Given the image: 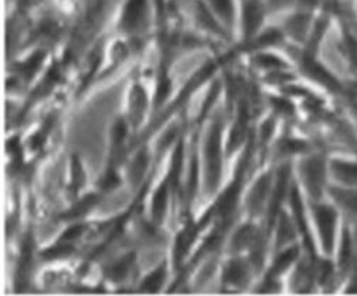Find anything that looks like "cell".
Here are the masks:
<instances>
[{"label":"cell","instance_id":"6da1fadb","mask_svg":"<svg viewBox=\"0 0 357 296\" xmlns=\"http://www.w3.org/2000/svg\"><path fill=\"white\" fill-rule=\"evenodd\" d=\"M207 184L211 191L216 188L221 173V125L216 124L211 130L206 147Z\"/></svg>","mask_w":357,"mask_h":296},{"label":"cell","instance_id":"7a4b0ae2","mask_svg":"<svg viewBox=\"0 0 357 296\" xmlns=\"http://www.w3.org/2000/svg\"><path fill=\"white\" fill-rule=\"evenodd\" d=\"M313 213H314V219H316L317 228L320 232L324 250L328 255H331L333 247H334L337 212L333 207H330L328 204H314Z\"/></svg>","mask_w":357,"mask_h":296},{"label":"cell","instance_id":"3957f363","mask_svg":"<svg viewBox=\"0 0 357 296\" xmlns=\"http://www.w3.org/2000/svg\"><path fill=\"white\" fill-rule=\"evenodd\" d=\"M303 178L310 194L319 199L325 184V161L320 156H314L304 161Z\"/></svg>","mask_w":357,"mask_h":296},{"label":"cell","instance_id":"277c9868","mask_svg":"<svg viewBox=\"0 0 357 296\" xmlns=\"http://www.w3.org/2000/svg\"><path fill=\"white\" fill-rule=\"evenodd\" d=\"M303 72L310 77V80L325 86L331 93H339L342 86L337 81V78L326 71L320 63H317L312 55H305L303 59Z\"/></svg>","mask_w":357,"mask_h":296},{"label":"cell","instance_id":"5b68a950","mask_svg":"<svg viewBox=\"0 0 357 296\" xmlns=\"http://www.w3.org/2000/svg\"><path fill=\"white\" fill-rule=\"evenodd\" d=\"M149 0H128L121 16V28L125 31H135L141 28L147 15Z\"/></svg>","mask_w":357,"mask_h":296},{"label":"cell","instance_id":"8992f818","mask_svg":"<svg viewBox=\"0 0 357 296\" xmlns=\"http://www.w3.org/2000/svg\"><path fill=\"white\" fill-rule=\"evenodd\" d=\"M264 20L263 4L259 0H247L243 8V33L245 40H251L261 27Z\"/></svg>","mask_w":357,"mask_h":296},{"label":"cell","instance_id":"52a82bcc","mask_svg":"<svg viewBox=\"0 0 357 296\" xmlns=\"http://www.w3.org/2000/svg\"><path fill=\"white\" fill-rule=\"evenodd\" d=\"M241 172H238V176L236 179L231 185L229 186L225 190V193L220 196V199L217 200L216 211L218 213V216L221 217H227L230 216L231 212L234 211L235 204L238 200V196H239V191H241Z\"/></svg>","mask_w":357,"mask_h":296},{"label":"cell","instance_id":"ba28073f","mask_svg":"<svg viewBox=\"0 0 357 296\" xmlns=\"http://www.w3.org/2000/svg\"><path fill=\"white\" fill-rule=\"evenodd\" d=\"M291 207L294 214H295V220H296V225L299 226L301 234L304 237V243L305 247L310 253V256L313 258L314 255V247H313V242L310 239V232L307 228V222H305V217H304V211H303V202H301V194L296 186H294L291 190Z\"/></svg>","mask_w":357,"mask_h":296},{"label":"cell","instance_id":"9c48e42d","mask_svg":"<svg viewBox=\"0 0 357 296\" xmlns=\"http://www.w3.org/2000/svg\"><path fill=\"white\" fill-rule=\"evenodd\" d=\"M289 176H290V168L289 167H283L280 170V173H278L277 185H275V190H274L271 207H269V225L271 226H272L273 222L275 220L277 214L280 212V207L282 204L283 198H284L286 190H287Z\"/></svg>","mask_w":357,"mask_h":296},{"label":"cell","instance_id":"30bf717a","mask_svg":"<svg viewBox=\"0 0 357 296\" xmlns=\"http://www.w3.org/2000/svg\"><path fill=\"white\" fill-rule=\"evenodd\" d=\"M197 230H199V228L190 223L185 228V230L179 234L177 242H176V250H174V261H176L177 267L182 259L185 258V255L188 253L191 244L195 241Z\"/></svg>","mask_w":357,"mask_h":296},{"label":"cell","instance_id":"8fae6325","mask_svg":"<svg viewBox=\"0 0 357 296\" xmlns=\"http://www.w3.org/2000/svg\"><path fill=\"white\" fill-rule=\"evenodd\" d=\"M269 186H271V177L269 176H263L257 181V184L252 188L250 199H248V205H250L251 212L257 213L261 211L265 198L269 191Z\"/></svg>","mask_w":357,"mask_h":296},{"label":"cell","instance_id":"7c38bea8","mask_svg":"<svg viewBox=\"0 0 357 296\" xmlns=\"http://www.w3.org/2000/svg\"><path fill=\"white\" fill-rule=\"evenodd\" d=\"M34 247V241L31 237H28L21 250V258H20L19 272H17V286L21 288L25 285L26 278H28V270L30 267V260H31V252Z\"/></svg>","mask_w":357,"mask_h":296},{"label":"cell","instance_id":"4fadbf2b","mask_svg":"<svg viewBox=\"0 0 357 296\" xmlns=\"http://www.w3.org/2000/svg\"><path fill=\"white\" fill-rule=\"evenodd\" d=\"M331 169H333V173L335 178L342 184L357 185V164L334 161Z\"/></svg>","mask_w":357,"mask_h":296},{"label":"cell","instance_id":"5bb4252c","mask_svg":"<svg viewBox=\"0 0 357 296\" xmlns=\"http://www.w3.org/2000/svg\"><path fill=\"white\" fill-rule=\"evenodd\" d=\"M298 256H299V247H296V246L290 247L289 250L282 252L275 260L268 278L273 279V278H277L280 274H282L283 272L287 270V268L291 265Z\"/></svg>","mask_w":357,"mask_h":296},{"label":"cell","instance_id":"9a60e30c","mask_svg":"<svg viewBox=\"0 0 357 296\" xmlns=\"http://www.w3.org/2000/svg\"><path fill=\"white\" fill-rule=\"evenodd\" d=\"M245 125H247V110H245V107L242 105L241 113H239V119H238L234 128L231 130L230 139H229V148H227L229 152L235 151L236 148L242 145L245 135Z\"/></svg>","mask_w":357,"mask_h":296},{"label":"cell","instance_id":"2e32d148","mask_svg":"<svg viewBox=\"0 0 357 296\" xmlns=\"http://www.w3.org/2000/svg\"><path fill=\"white\" fill-rule=\"evenodd\" d=\"M245 277H247V272H245V267L241 262V261H231L227 264L224 273V279L227 283L230 285H243Z\"/></svg>","mask_w":357,"mask_h":296},{"label":"cell","instance_id":"e0dca14e","mask_svg":"<svg viewBox=\"0 0 357 296\" xmlns=\"http://www.w3.org/2000/svg\"><path fill=\"white\" fill-rule=\"evenodd\" d=\"M98 203V198L95 195H87L84 199H81L78 203L75 204L68 212L63 214V219L66 220H72V219H78L85 216L86 213L93 209L95 204Z\"/></svg>","mask_w":357,"mask_h":296},{"label":"cell","instance_id":"ac0fdd59","mask_svg":"<svg viewBox=\"0 0 357 296\" xmlns=\"http://www.w3.org/2000/svg\"><path fill=\"white\" fill-rule=\"evenodd\" d=\"M167 202H168V185L162 184L155 193L153 202H152V216L155 221L160 222L162 220V216L167 208Z\"/></svg>","mask_w":357,"mask_h":296},{"label":"cell","instance_id":"d6986e66","mask_svg":"<svg viewBox=\"0 0 357 296\" xmlns=\"http://www.w3.org/2000/svg\"><path fill=\"white\" fill-rule=\"evenodd\" d=\"M208 1L220 19L224 20L227 25L233 24V19H234L233 0H208Z\"/></svg>","mask_w":357,"mask_h":296},{"label":"cell","instance_id":"ffe728a7","mask_svg":"<svg viewBox=\"0 0 357 296\" xmlns=\"http://www.w3.org/2000/svg\"><path fill=\"white\" fill-rule=\"evenodd\" d=\"M352 262V238L348 232L347 228L343 232V239H342V249L339 253V268L342 273L347 272L349 265Z\"/></svg>","mask_w":357,"mask_h":296},{"label":"cell","instance_id":"44dd1931","mask_svg":"<svg viewBox=\"0 0 357 296\" xmlns=\"http://www.w3.org/2000/svg\"><path fill=\"white\" fill-rule=\"evenodd\" d=\"M43 60H45V52L37 51L36 54L30 56L25 63L19 64L20 73L22 74V77L26 80L33 78L34 74L37 73L38 69L40 68Z\"/></svg>","mask_w":357,"mask_h":296},{"label":"cell","instance_id":"7402d4cb","mask_svg":"<svg viewBox=\"0 0 357 296\" xmlns=\"http://www.w3.org/2000/svg\"><path fill=\"white\" fill-rule=\"evenodd\" d=\"M330 193L333 198L342 204L349 212L356 213L357 214V191H346L340 188H331Z\"/></svg>","mask_w":357,"mask_h":296},{"label":"cell","instance_id":"603a6c76","mask_svg":"<svg viewBox=\"0 0 357 296\" xmlns=\"http://www.w3.org/2000/svg\"><path fill=\"white\" fill-rule=\"evenodd\" d=\"M197 16L199 22H200L204 28L209 29V30L215 31L217 34H224L222 30L220 28V25L217 24L216 20L213 19L212 12L208 10L207 7H206L202 1L197 3Z\"/></svg>","mask_w":357,"mask_h":296},{"label":"cell","instance_id":"cb8c5ba5","mask_svg":"<svg viewBox=\"0 0 357 296\" xmlns=\"http://www.w3.org/2000/svg\"><path fill=\"white\" fill-rule=\"evenodd\" d=\"M182 163H183V142H179L178 146L174 151V155L172 158V169H170V185L177 187L179 181V175L182 170Z\"/></svg>","mask_w":357,"mask_h":296},{"label":"cell","instance_id":"d4e9b609","mask_svg":"<svg viewBox=\"0 0 357 296\" xmlns=\"http://www.w3.org/2000/svg\"><path fill=\"white\" fill-rule=\"evenodd\" d=\"M164 279H165V269L164 267H159L143 281L141 288L147 293H156L162 286Z\"/></svg>","mask_w":357,"mask_h":296},{"label":"cell","instance_id":"484cf974","mask_svg":"<svg viewBox=\"0 0 357 296\" xmlns=\"http://www.w3.org/2000/svg\"><path fill=\"white\" fill-rule=\"evenodd\" d=\"M134 253L126 255L123 259L120 260L119 262H116L109 270V276L113 281H121L128 276V273L132 269V262H134Z\"/></svg>","mask_w":357,"mask_h":296},{"label":"cell","instance_id":"4316f807","mask_svg":"<svg viewBox=\"0 0 357 296\" xmlns=\"http://www.w3.org/2000/svg\"><path fill=\"white\" fill-rule=\"evenodd\" d=\"M292 222L290 221V219L283 214L281 217V221H280V229H278V237H277V246L278 247H282L286 243L292 241L294 239V228H292Z\"/></svg>","mask_w":357,"mask_h":296},{"label":"cell","instance_id":"83f0119b","mask_svg":"<svg viewBox=\"0 0 357 296\" xmlns=\"http://www.w3.org/2000/svg\"><path fill=\"white\" fill-rule=\"evenodd\" d=\"M170 90H172V81H170L167 72L162 71L160 73V78H159L156 98H155V102H156L158 107L165 102V99L169 96Z\"/></svg>","mask_w":357,"mask_h":296},{"label":"cell","instance_id":"f1b7e54d","mask_svg":"<svg viewBox=\"0 0 357 296\" xmlns=\"http://www.w3.org/2000/svg\"><path fill=\"white\" fill-rule=\"evenodd\" d=\"M333 277H334V268L329 260L320 261L316 265V278L321 285H324V286L328 285L333 281Z\"/></svg>","mask_w":357,"mask_h":296},{"label":"cell","instance_id":"f546056e","mask_svg":"<svg viewBox=\"0 0 357 296\" xmlns=\"http://www.w3.org/2000/svg\"><path fill=\"white\" fill-rule=\"evenodd\" d=\"M256 63L261 68L273 69V71H280V69L287 68V64H284L281 59H278L277 56L269 55V54L256 56Z\"/></svg>","mask_w":357,"mask_h":296},{"label":"cell","instance_id":"4dcf8cb0","mask_svg":"<svg viewBox=\"0 0 357 296\" xmlns=\"http://www.w3.org/2000/svg\"><path fill=\"white\" fill-rule=\"evenodd\" d=\"M132 114H141L146 107V94L141 86H135L132 89V99H130Z\"/></svg>","mask_w":357,"mask_h":296},{"label":"cell","instance_id":"1f68e13d","mask_svg":"<svg viewBox=\"0 0 357 296\" xmlns=\"http://www.w3.org/2000/svg\"><path fill=\"white\" fill-rule=\"evenodd\" d=\"M73 252V247L69 244H59L55 247H51L48 250L42 252V256L46 260L60 259V258H66Z\"/></svg>","mask_w":357,"mask_h":296},{"label":"cell","instance_id":"d6a6232c","mask_svg":"<svg viewBox=\"0 0 357 296\" xmlns=\"http://www.w3.org/2000/svg\"><path fill=\"white\" fill-rule=\"evenodd\" d=\"M147 163H149V156H147V154L144 151L141 152L134 160L132 165V177L134 184H137L139 181L142 175L144 173V170L147 168Z\"/></svg>","mask_w":357,"mask_h":296},{"label":"cell","instance_id":"836d02e7","mask_svg":"<svg viewBox=\"0 0 357 296\" xmlns=\"http://www.w3.org/2000/svg\"><path fill=\"white\" fill-rule=\"evenodd\" d=\"M72 173H73L72 175V186L75 188V193H77L81 188V186L84 184V179H85L84 170H82V167H81L79 160L77 156H73L72 158Z\"/></svg>","mask_w":357,"mask_h":296},{"label":"cell","instance_id":"e575fe53","mask_svg":"<svg viewBox=\"0 0 357 296\" xmlns=\"http://www.w3.org/2000/svg\"><path fill=\"white\" fill-rule=\"evenodd\" d=\"M255 230L250 226H245L243 229H241L236 237H235L233 244L235 246V249L241 250V249H245V246L250 244V242L252 241L254 238Z\"/></svg>","mask_w":357,"mask_h":296},{"label":"cell","instance_id":"d590c367","mask_svg":"<svg viewBox=\"0 0 357 296\" xmlns=\"http://www.w3.org/2000/svg\"><path fill=\"white\" fill-rule=\"evenodd\" d=\"M308 148V145L299 139H287L282 143L283 152L295 154V152H304Z\"/></svg>","mask_w":357,"mask_h":296},{"label":"cell","instance_id":"8d00e7d4","mask_svg":"<svg viewBox=\"0 0 357 296\" xmlns=\"http://www.w3.org/2000/svg\"><path fill=\"white\" fill-rule=\"evenodd\" d=\"M271 101H272L273 107L275 108V111L280 112L281 114H284V116H292L294 114L295 108H294L292 103L286 101V99H282V98H272Z\"/></svg>","mask_w":357,"mask_h":296},{"label":"cell","instance_id":"74e56055","mask_svg":"<svg viewBox=\"0 0 357 296\" xmlns=\"http://www.w3.org/2000/svg\"><path fill=\"white\" fill-rule=\"evenodd\" d=\"M126 133H128L126 124H125L123 120L117 121L116 125L113 126L112 130L113 143H114V145L123 143V139L126 137Z\"/></svg>","mask_w":357,"mask_h":296},{"label":"cell","instance_id":"f35d334b","mask_svg":"<svg viewBox=\"0 0 357 296\" xmlns=\"http://www.w3.org/2000/svg\"><path fill=\"white\" fill-rule=\"evenodd\" d=\"M120 184H121V179L116 175V172L114 170H109L103 178L102 187H103L104 190H113Z\"/></svg>","mask_w":357,"mask_h":296},{"label":"cell","instance_id":"ab89813d","mask_svg":"<svg viewBox=\"0 0 357 296\" xmlns=\"http://www.w3.org/2000/svg\"><path fill=\"white\" fill-rule=\"evenodd\" d=\"M220 89H221V86H220L218 82H216V84L212 87V90L208 94L207 99H206V103H204V107H203V110H202V117L207 114L209 108H211V105L216 101L217 96H218V94H220Z\"/></svg>","mask_w":357,"mask_h":296},{"label":"cell","instance_id":"60d3db41","mask_svg":"<svg viewBox=\"0 0 357 296\" xmlns=\"http://www.w3.org/2000/svg\"><path fill=\"white\" fill-rule=\"evenodd\" d=\"M85 230V228L82 226V225H77V226H72L70 229H68L64 234H63V237H61V242H69L73 241L75 238H78V237H81L82 235V232Z\"/></svg>","mask_w":357,"mask_h":296},{"label":"cell","instance_id":"b9f144b4","mask_svg":"<svg viewBox=\"0 0 357 296\" xmlns=\"http://www.w3.org/2000/svg\"><path fill=\"white\" fill-rule=\"evenodd\" d=\"M191 176H190V184H188V195L190 198H192V194L195 191L197 182V158H194V161L191 163Z\"/></svg>","mask_w":357,"mask_h":296},{"label":"cell","instance_id":"7bdbcfd3","mask_svg":"<svg viewBox=\"0 0 357 296\" xmlns=\"http://www.w3.org/2000/svg\"><path fill=\"white\" fill-rule=\"evenodd\" d=\"M273 130H274V122L272 119H269L268 121H265V124L261 128V137H263V142H266L268 139L272 137Z\"/></svg>","mask_w":357,"mask_h":296},{"label":"cell","instance_id":"ee69618b","mask_svg":"<svg viewBox=\"0 0 357 296\" xmlns=\"http://www.w3.org/2000/svg\"><path fill=\"white\" fill-rule=\"evenodd\" d=\"M356 238H357V234H356Z\"/></svg>","mask_w":357,"mask_h":296}]
</instances>
